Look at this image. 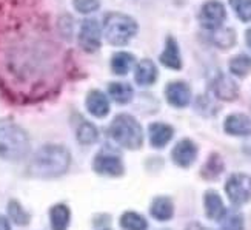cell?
I'll return each instance as SVG.
<instances>
[{
  "label": "cell",
  "instance_id": "obj_1",
  "mask_svg": "<svg viewBox=\"0 0 251 230\" xmlns=\"http://www.w3.org/2000/svg\"><path fill=\"white\" fill-rule=\"evenodd\" d=\"M70 153L62 145H45L36 151L29 173L36 178H57L70 169Z\"/></svg>",
  "mask_w": 251,
  "mask_h": 230
},
{
  "label": "cell",
  "instance_id": "obj_2",
  "mask_svg": "<svg viewBox=\"0 0 251 230\" xmlns=\"http://www.w3.org/2000/svg\"><path fill=\"white\" fill-rule=\"evenodd\" d=\"M29 151L25 130L11 119H0V158L8 161L24 159Z\"/></svg>",
  "mask_w": 251,
  "mask_h": 230
},
{
  "label": "cell",
  "instance_id": "obj_3",
  "mask_svg": "<svg viewBox=\"0 0 251 230\" xmlns=\"http://www.w3.org/2000/svg\"><path fill=\"white\" fill-rule=\"evenodd\" d=\"M113 139L125 148L136 150L142 147L144 142V131L140 124L129 115H119L114 117L110 127Z\"/></svg>",
  "mask_w": 251,
  "mask_h": 230
},
{
  "label": "cell",
  "instance_id": "obj_4",
  "mask_svg": "<svg viewBox=\"0 0 251 230\" xmlns=\"http://www.w3.org/2000/svg\"><path fill=\"white\" fill-rule=\"evenodd\" d=\"M137 32V24L126 14L111 13L105 19V37L111 45H126Z\"/></svg>",
  "mask_w": 251,
  "mask_h": 230
},
{
  "label": "cell",
  "instance_id": "obj_5",
  "mask_svg": "<svg viewBox=\"0 0 251 230\" xmlns=\"http://www.w3.org/2000/svg\"><path fill=\"white\" fill-rule=\"evenodd\" d=\"M225 190L233 204H245L251 200V178L244 173H234L226 181Z\"/></svg>",
  "mask_w": 251,
  "mask_h": 230
},
{
  "label": "cell",
  "instance_id": "obj_6",
  "mask_svg": "<svg viewBox=\"0 0 251 230\" xmlns=\"http://www.w3.org/2000/svg\"><path fill=\"white\" fill-rule=\"evenodd\" d=\"M226 17V11L225 6L221 2H216V0H211V2H206L202 9H201V24L210 31H214L217 28H221L222 24L225 22Z\"/></svg>",
  "mask_w": 251,
  "mask_h": 230
},
{
  "label": "cell",
  "instance_id": "obj_7",
  "mask_svg": "<svg viewBox=\"0 0 251 230\" xmlns=\"http://www.w3.org/2000/svg\"><path fill=\"white\" fill-rule=\"evenodd\" d=\"M79 43H80V47L88 53H94L99 50L100 28L94 19H86L82 24L80 32H79Z\"/></svg>",
  "mask_w": 251,
  "mask_h": 230
},
{
  "label": "cell",
  "instance_id": "obj_8",
  "mask_svg": "<svg viewBox=\"0 0 251 230\" xmlns=\"http://www.w3.org/2000/svg\"><path fill=\"white\" fill-rule=\"evenodd\" d=\"M93 167L97 173L106 174V176H121L124 173V164L121 158H117L114 155H97L94 159Z\"/></svg>",
  "mask_w": 251,
  "mask_h": 230
},
{
  "label": "cell",
  "instance_id": "obj_9",
  "mask_svg": "<svg viewBox=\"0 0 251 230\" xmlns=\"http://www.w3.org/2000/svg\"><path fill=\"white\" fill-rule=\"evenodd\" d=\"M198 158V147L190 139H182L173 148V161L180 167H190Z\"/></svg>",
  "mask_w": 251,
  "mask_h": 230
},
{
  "label": "cell",
  "instance_id": "obj_10",
  "mask_svg": "<svg viewBox=\"0 0 251 230\" xmlns=\"http://www.w3.org/2000/svg\"><path fill=\"white\" fill-rule=\"evenodd\" d=\"M165 96L173 107L183 108L190 104L191 91H190V86L185 82H171L167 85Z\"/></svg>",
  "mask_w": 251,
  "mask_h": 230
},
{
  "label": "cell",
  "instance_id": "obj_11",
  "mask_svg": "<svg viewBox=\"0 0 251 230\" xmlns=\"http://www.w3.org/2000/svg\"><path fill=\"white\" fill-rule=\"evenodd\" d=\"M213 91L222 101H234L239 96V86L228 76L219 74L213 82Z\"/></svg>",
  "mask_w": 251,
  "mask_h": 230
},
{
  "label": "cell",
  "instance_id": "obj_12",
  "mask_svg": "<svg viewBox=\"0 0 251 230\" xmlns=\"http://www.w3.org/2000/svg\"><path fill=\"white\" fill-rule=\"evenodd\" d=\"M225 131L233 136H247L251 133V119L245 115L236 113L225 119Z\"/></svg>",
  "mask_w": 251,
  "mask_h": 230
},
{
  "label": "cell",
  "instance_id": "obj_13",
  "mask_svg": "<svg viewBox=\"0 0 251 230\" xmlns=\"http://www.w3.org/2000/svg\"><path fill=\"white\" fill-rule=\"evenodd\" d=\"M173 135H174L173 127H170L167 124L156 122V124L150 125V141H151V145L156 148L165 147L171 141Z\"/></svg>",
  "mask_w": 251,
  "mask_h": 230
},
{
  "label": "cell",
  "instance_id": "obj_14",
  "mask_svg": "<svg viewBox=\"0 0 251 230\" xmlns=\"http://www.w3.org/2000/svg\"><path fill=\"white\" fill-rule=\"evenodd\" d=\"M86 108H88V112L91 115L97 117H103L110 112V102H108L103 93L94 90L86 96Z\"/></svg>",
  "mask_w": 251,
  "mask_h": 230
},
{
  "label": "cell",
  "instance_id": "obj_15",
  "mask_svg": "<svg viewBox=\"0 0 251 230\" xmlns=\"http://www.w3.org/2000/svg\"><path fill=\"white\" fill-rule=\"evenodd\" d=\"M160 62L171 70H180L182 68L179 47H177V42L174 40V37L167 39L165 50H163V53L160 54Z\"/></svg>",
  "mask_w": 251,
  "mask_h": 230
},
{
  "label": "cell",
  "instance_id": "obj_16",
  "mask_svg": "<svg viewBox=\"0 0 251 230\" xmlns=\"http://www.w3.org/2000/svg\"><path fill=\"white\" fill-rule=\"evenodd\" d=\"M205 210H206V216L213 221H221V218L226 212L222 198L216 192L205 193Z\"/></svg>",
  "mask_w": 251,
  "mask_h": 230
},
{
  "label": "cell",
  "instance_id": "obj_17",
  "mask_svg": "<svg viewBox=\"0 0 251 230\" xmlns=\"http://www.w3.org/2000/svg\"><path fill=\"white\" fill-rule=\"evenodd\" d=\"M157 79V68L152 60L144 59L140 60L136 68V82L139 85H151Z\"/></svg>",
  "mask_w": 251,
  "mask_h": 230
},
{
  "label": "cell",
  "instance_id": "obj_18",
  "mask_svg": "<svg viewBox=\"0 0 251 230\" xmlns=\"http://www.w3.org/2000/svg\"><path fill=\"white\" fill-rule=\"evenodd\" d=\"M174 207L173 201L167 196H159L151 204V215L156 218L157 221H168L173 218Z\"/></svg>",
  "mask_w": 251,
  "mask_h": 230
},
{
  "label": "cell",
  "instance_id": "obj_19",
  "mask_svg": "<svg viewBox=\"0 0 251 230\" xmlns=\"http://www.w3.org/2000/svg\"><path fill=\"white\" fill-rule=\"evenodd\" d=\"M50 220L52 230H67L71 220L70 209L65 204H56L50 212Z\"/></svg>",
  "mask_w": 251,
  "mask_h": 230
},
{
  "label": "cell",
  "instance_id": "obj_20",
  "mask_svg": "<svg viewBox=\"0 0 251 230\" xmlns=\"http://www.w3.org/2000/svg\"><path fill=\"white\" fill-rule=\"evenodd\" d=\"M211 42L219 48H230L236 43V32L231 28H217L211 31Z\"/></svg>",
  "mask_w": 251,
  "mask_h": 230
},
{
  "label": "cell",
  "instance_id": "obj_21",
  "mask_svg": "<svg viewBox=\"0 0 251 230\" xmlns=\"http://www.w3.org/2000/svg\"><path fill=\"white\" fill-rule=\"evenodd\" d=\"M121 226L125 230H147L148 223L137 212H125L121 218Z\"/></svg>",
  "mask_w": 251,
  "mask_h": 230
},
{
  "label": "cell",
  "instance_id": "obj_22",
  "mask_svg": "<svg viewBox=\"0 0 251 230\" xmlns=\"http://www.w3.org/2000/svg\"><path fill=\"white\" fill-rule=\"evenodd\" d=\"M133 63H134V58L129 53H117L114 54V58L111 60V68L116 74L124 76L131 70Z\"/></svg>",
  "mask_w": 251,
  "mask_h": 230
},
{
  "label": "cell",
  "instance_id": "obj_23",
  "mask_svg": "<svg viewBox=\"0 0 251 230\" xmlns=\"http://www.w3.org/2000/svg\"><path fill=\"white\" fill-rule=\"evenodd\" d=\"M224 172V161L219 155H211L202 169V176L206 179H216Z\"/></svg>",
  "mask_w": 251,
  "mask_h": 230
},
{
  "label": "cell",
  "instance_id": "obj_24",
  "mask_svg": "<svg viewBox=\"0 0 251 230\" xmlns=\"http://www.w3.org/2000/svg\"><path fill=\"white\" fill-rule=\"evenodd\" d=\"M110 94L111 97L119 102V104H128L133 97V88L128 85V84H121V82H114L110 84Z\"/></svg>",
  "mask_w": 251,
  "mask_h": 230
},
{
  "label": "cell",
  "instance_id": "obj_25",
  "mask_svg": "<svg viewBox=\"0 0 251 230\" xmlns=\"http://www.w3.org/2000/svg\"><path fill=\"white\" fill-rule=\"evenodd\" d=\"M97 138H99V131H97V128L91 122L83 120L77 128V139H79L80 144H83V145L94 144V142L97 141Z\"/></svg>",
  "mask_w": 251,
  "mask_h": 230
},
{
  "label": "cell",
  "instance_id": "obj_26",
  "mask_svg": "<svg viewBox=\"0 0 251 230\" xmlns=\"http://www.w3.org/2000/svg\"><path fill=\"white\" fill-rule=\"evenodd\" d=\"M230 70L234 76H239V78H244L251 71V58L245 56H237L234 59L230 60Z\"/></svg>",
  "mask_w": 251,
  "mask_h": 230
},
{
  "label": "cell",
  "instance_id": "obj_27",
  "mask_svg": "<svg viewBox=\"0 0 251 230\" xmlns=\"http://www.w3.org/2000/svg\"><path fill=\"white\" fill-rule=\"evenodd\" d=\"M8 213H9V218L13 220L16 224L19 226H25L29 223V215L25 212V209L22 207L17 201H9L8 204Z\"/></svg>",
  "mask_w": 251,
  "mask_h": 230
},
{
  "label": "cell",
  "instance_id": "obj_28",
  "mask_svg": "<svg viewBox=\"0 0 251 230\" xmlns=\"http://www.w3.org/2000/svg\"><path fill=\"white\" fill-rule=\"evenodd\" d=\"M221 224L224 230H244V218L237 212H225L221 218Z\"/></svg>",
  "mask_w": 251,
  "mask_h": 230
},
{
  "label": "cell",
  "instance_id": "obj_29",
  "mask_svg": "<svg viewBox=\"0 0 251 230\" xmlns=\"http://www.w3.org/2000/svg\"><path fill=\"white\" fill-rule=\"evenodd\" d=\"M230 5L242 22H251V0H230Z\"/></svg>",
  "mask_w": 251,
  "mask_h": 230
},
{
  "label": "cell",
  "instance_id": "obj_30",
  "mask_svg": "<svg viewBox=\"0 0 251 230\" xmlns=\"http://www.w3.org/2000/svg\"><path fill=\"white\" fill-rule=\"evenodd\" d=\"M100 2L99 0H74V8L82 14L94 13L96 9H99Z\"/></svg>",
  "mask_w": 251,
  "mask_h": 230
},
{
  "label": "cell",
  "instance_id": "obj_31",
  "mask_svg": "<svg viewBox=\"0 0 251 230\" xmlns=\"http://www.w3.org/2000/svg\"><path fill=\"white\" fill-rule=\"evenodd\" d=\"M0 230H11L8 220H6L5 216H2V215H0Z\"/></svg>",
  "mask_w": 251,
  "mask_h": 230
},
{
  "label": "cell",
  "instance_id": "obj_32",
  "mask_svg": "<svg viewBox=\"0 0 251 230\" xmlns=\"http://www.w3.org/2000/svg\"><path fill=\"white\" fill-rule=\"evenodd\" d=\"M187 230H208V229H205L202 224H199V223H193V224H190L188 227H187Z\"/></svg>",
  "mask_w": 251,
  "mask_h": 230
},
{
  "label": "cell",
  "instance_id": "obj_33",
  "mask_svg": "<svg viewBox=\"0 0 251 230\" xmlns=\"http://www.w3.org/2000/svg\"><path fill=\"white\" fill-rule=\"evenodd\" d=\"M245 39H247V43H248V47L251 50V28L247 31V34H245Z\"/></svg>",
  "mask_w": 251,
  "mask_h": 230
},
{
  "label": "cell",
  "instance_id": "obj_34",
  "mask_svg": "<svg viewBox=\"0 0 251 230\" xmlns=\"http://www.w3.org/2000/svg\"><path fill=\"white\" fill-rule=\"evenodd\" d=\"M105 230H110V229H105Z\"/></svg>",
  "mask_w": 251,
  "mask_h": 230
}]
</instances>
